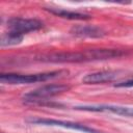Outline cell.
<instances>
[{"label":"cell","instance_id":"6da1fadb","mask_svg":"<svg viewBox=\"0 0 133 133\" xmlns=\"http://www.w3.org/2000/svg\"><path fill=\"white\" fill-rule=\"evenodd\" d=\"M126 53L116 49H90L79 52H58L46 55H41L36 58L38 61L44 62H85L95 60H104L114 57H121Z\"/></svg>","mask_w":133,"mask_h":133},{"label":"cell","instance_id":"7a4b0ae2","mask_svg":"<svg viewBox=\"0 0 133 133\" xmlns=\"http://www.w3.org/2000/svg\"><path fill=\"white\" fill-rule=\"evenodd\" d=\"M69 71L66 70H57L45 73L37 74H14V73H2L0 75V81L6 84H29L34 82H44L50 79H55L66 75Z\"/></svg>","mask_w":133,"mask_h":133},{"label":"cell","instance_id":"3957f363","mask_svg":"<svg viewBox=\"0 0 133 133\" xmlns=\"http://www.w3.org/2000/svg\"><path fill=\"white\" fill-rule=\"evenodd\" d=\"M71 88L70 85L66 84H47L42 87H38L34 90H31L23 96V99L25 102L28 103H41V101H44L46 99L52 98L54 96L63 94L68 91Z\"/></svg>","mask_w":133,"mask_h":133},{"label":"cell","instance_id":"277c9868","mask_svg":"<svg viewBox=\"0 0 133 133\" xmlns=\"http://www.w3.org/2000/svg\"><path fill=\"white\" fill-rule=\"evenodd\" d=\"M27 122L31 124H36V125H45V126H57V127H62V128H68L72 130H77L81 131L83 133H103L97 129H94L91 127H88L83 124L79 123H74V122H69V121H61V119H54V118H44V117H32L28 118Z\"/></svg>","mask_w":133,"mask_h":133},{"label":"cell","instance_id":"5b68a950","mask_svg":"<svg viewBox=\"0 0 133 133\" xmlns=\"http://www.w3.org/2000/svg\"><path fill=\"white\" fill-rule=\"evenodd\" d=\"M44 26L43 22L37 19H25V18H11L7 21V27L9 31L23 35L31 31H36Z\"/></svg>","mask_w":133,"mask_h":133},{"label":"cell","instance_id":"8992f818","mask_svg":"<svg viewBox=\"0 0 133 133\" xmlns=\"http://www.w3.org/2000/svg\"><path fill=\"white\" fill-rule=\"evenodd\" d=\"M74 109L83 110V111H92V112H111L125 116H133L132 107H125L118 105H82V106H75Z\"/></svg>","mask_w":133,"mask_h":133},{"label":"cell","instance_id":"52a82bcc","mask_svg":"<svg viewBox=\"0 0 133 133\" xmlns=\"http://www.w3.org/2000/svg\"><path fill=\"white\" fill-rule=\"evenodd\" d=\"M70 32L78 37H102L106 33L105 31L98 26L95 25H76L71 28Z\"/></svg>","mask_w":133,"mask_h":133},{"label":"cell","instance_id":"ba28073f","mask_svg":"<svg viewBox=\"0 0 133 133\" xmlns=\"http://www.w3.org/2000/svg\"><path fill=\"white\" fill-rule=\"evenodd\" d=\"M118 76L117 71H100L87 74L83 77L82 82L85 84H100L113 81Z\"/></svg>","mask_w":133,"mask_h":133},{"label":"cell","instance_id":"9c48e42d","mask_svg":"<svg viewBox=\"0 0 133 133\" xmlns=\"http://www.w3.org/2000/svg\"><path fill=\"white\" fill-rule=\"evenodd\" d=\"M49 12L69 20H88L90 19V16L87 14H82V12H77V11H70L63 8H57V7H47L46 8Z\"/></svg>","mask_w":133,"mask_h":133},{"label":"cell","instance_id":"30bf717a","mask_svg":"<svg viewBox=\"0 0 133 133\" xmlns=\"http://www.w3.org/2000/svg\"><path fill=\"white\" fill-rule=\"evenodd\" d=\"M22 39H23V35L18 34V33H15V32H11V31H8V32L2 34L0 45L2 47H5V46H14V45L20 44L22 42Z\"/></svg>","mask_w":133,"mask_h":133},{"label":"cell","instance_id":"8fae6325","mask_svg":"<svg viewBox=\"0 0 133 133\" xmlns=\"http://www.w3.org/2000/svg\"><path fill=\"white\" fill-rule=\"evenodd\" d=\"M114 86L115 87H131V86H133V78L118 82V83H115Z\"/></svg>","mask_w":133,"mask_h":133}]
</instances>
